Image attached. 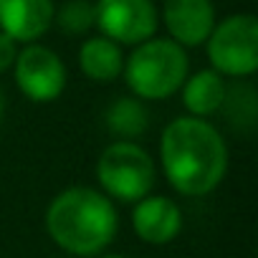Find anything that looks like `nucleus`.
Returning <instances> with one entry per match:
<instances>
[{"label": "nucleus", "instance_id": "f257e3e1", "mask_svg": "<svg viewBox=\"0 0 258 258\" xmlns=\"http://www.w3.org/2000/svg\"><path fill=\"white\" fill-rule=\"evenodd\" d=\"M228 145L218 126L200 116L172 119L160 137V167L177 195L205 198L228 172Z\"/></svg>", "mask_w": 258, "mask_h": 258}, {"label": "nucleus", "instance_id": "f03ea898", "mask_svg": "<svg viewBox=\"0 0 258 258\" xmlns=\"http://www.w3.org/2000/svg\"><path fill=\"white\" fill-rule=\"evenodd\" d=\"M46 233L69 255L94 258L116 238L119 213L101 190L74 185L61 190L46 208Z\"/></svg>", "mask_w": 258, "mask_h": 258}, {"label": "nucleus", "instance_id": "7ed1b4c3", "mask_svg": "<svg viewBox=\"0 0 258 258\" xmlns=\"http://www.w3.org/2000/svg\"><path fill=\"white\" fill-rule=\"evenodd\" d=\"M190 74V58L182 46L170 38L152 36L150 41L135 46L124 58L121 76L132 96L142 101H165L180 91Z\"/></svg>", "mask_w": 258, "mask_h": 258}, {"label": "nucleus", "instance_id": "20e7f679", "mask_svg": "<svg viewBox=\"0 0 258 258\" xmlns=\"http://www.w3.org/2000/svg\"><path fill=\"white\" fill-rule=\"evenodd\" d=\"M96 180L109 200L135 205L152 192L157 180V165L142 145L129 140H114L96 160Z\"/></svg>", "mask_w": 258, "mask_h": 258}, {"label": "nucleus", "instance_id": "39448f33", "mask_svg": "<svg viewBox=\"0 0 258 258\" xmlns=\"http://www.w3.org/2000/svg\"><path fill=\"white\" fill-rule=\"evenodd\" d=\"M210 69L220 76L248 79L258 71V18L235 13L215 23L208 41Z\"/></svg>", "mask_w": 258, "mask_h": 258}, {"label": "nucleus", "instance_id": "423d86ee", "mask_svg": "<svg viewBox=\"0 0 258 258\" xmlns=\"http://www.w3.org/2000/svg\"><path fill=\"white\" fill-rule=\"evenodd\" d=\"M94 18L99 36L119 46H140L157 36L160 26L155 0H96Z\"/></svg>", "mask_w": 258, "mask_h": 258}, {"label": "nucleus", "instance_id": "0eeeda50", "mask_svg": "<svg viewBox=\"0 0 258 258\" xmlns=\"http://www.w3.org/2000/svg\"><path fill=\"white\" fill-rule=\"evenodd\" d=\"M13 74L18 91L33 104L56 101L63 94L69 79L63 58L53 48L41 43H26V48L18 51Z\"/></svg>", "mask_w": 258, "mask_h": 258}, {"label": "nucleus", "instance_id": "6e6552de", "mask_svg": "<svg viewBox=\"0 0 258 258\" xmlns=\"http://www.w3.org/2000/svg\"><path fill=\"white\" fill-rule=\"evenodd\" d=\"M160 18L170 33V41L182 48L203 46L218 23L213 0H165Z\"/></svg>", "mask_w": 258, "mask_h": 258}, {"label": "nucleus", "instance_id": "1a4fd4ad", "mask_svg": "<svg viewBox=\"0 0 258 258\" xmlns=\"http://www.w3.org/2000/svg\"><path fill=\"white\" fill-rule=\"evenodd\" d=\"M132 228L147 245H167L182 230V208L167 195H147L135 203Z\"/></svg>", "mask_w": 258, "mask_h": 258}, {"label": "nucleus", "instance_id": "9d476101", "mask_svg": "<svg viewBox=\"0 0 258 258\" xmlns=\"http://www.w3.org/2000/svg\"><path fill=\"white\" fill-rule=\"evenodd\" d=\"M53 0H0V31L16 43H38L53 26Z\"/></svg>", "mask_w": 258, "mask_h": 258}, {"label": "nucleus", "instance_id": "9b49d317", "mask_svg": "<svg viewBox=\"0 0 258 258\" xmlns=\"http://www.w3.org/2000/svg\"><path fill=\"white\" fill-rule=\"evenodd\" d=\"M225 89H228L225 76H220L213 69H200L195 74H187L185 84L180 86L182 106L187 109L190 116L208 119V116H213L223 106Z\"/></svg>", "mask_w": 258, "mask_h": 258}, {"label": "nucleus", "instance_id": "f8f14e48", "mask_svg": "<svg viewBox=\"0 0 258 258\" xmlns=\"http://www.w3.org/2000/svg\"><path fill=\"white\" fill-rule=\"evenodd\" d=\"M79 69L89 81L96 84L116 81L124 69L121 46L109 41L106 36H89L79 48Z\"/></svg>", "mask_w": 258, "mask_h": 258}, {"label": "nucleus", "instance_id": "ddd939ff", "mask_svg": "<svg viewBox=\"0 0 258 258\" xmlns=\"http://www.w3.org/2000/svg\"><path fill=\"white\" fill-rule=\"evenodd\" d=\"M104 124H106V132L114 135L116 140L137 142L150 129V111L145 101L137 96H119L106 106Z\"/></svg>", "mask_w": 258, "mask_h": 258}, {"label": "nucleus", "instance_id": "4468645a", "mask_svg": "<svg viewBox=\"0 0 258 258\" xmlns=\"http://www.w3.org/2000/svg\"><path fill=\"white\" fill-rule=\"evenodd\" d=\"M53 23L58 26V31L63 36H89L96 28V18H94V3L91 0H66L61 3V8L53 13Z\"/></svg>", "mask_w": 258, "mask_h": 258}, {"label": "nucleus", "instance_id": "2eb2a0df", "mask_svg": "<svg viewBox=\"0 0 258 258\" xmlns=\"http://www.w3.org/2000/svg\"><path fill=\"white\" fill-rule=\"evenodd\" d=\"M228 114V121L238 129H250L255 124L258 104H255V89L248 84H235L233 89H225V101L223 106Z\"/></svg>", "mask_w": 258, "mask_h": 258}, {"label": "nucleus", "instance_id": "dca6fc26", "mask_svg": "<svg viewBox=\"0 0 258 258\" xmlns=\"http://www.w3.org/2000/svg\"><path fill=\"white\" fill-rule=\"evenodd\" d=\"M18 51H21L18 43H16L11 36H6L3 31H0V74H6V71L13 69Z\"/></svg>", "mask_w": 258, "mask_h": 258}, {"label": "nucleus", "instance_id": "f3484780", "mask_svg": "<svg viewBox=\"0 0 258 258\" xmlns=\"http://www.w3.org/2000/svg\"><path fill=\"white\" fill-rule=\"evenodd\" d=\"M96 258H126V255H119V253H106V255H96Z\"/></svg>", "mask_w": 258, "mask_h": 258}, {"label": "nucleus", "instance_id": "a211bd4d", "mask_svg": "<svg viewBox=\"0 0 258 258\" xmlns=\"http://www.w3.org/2000/svg\"><path fill=\"white\" fill-rule=\"evenodd\" d=\"M3 109L6 106H3V94H0V121H3Z\"/></svg>", "mask_w": 258, "mask_h": 258}]
</instances>
